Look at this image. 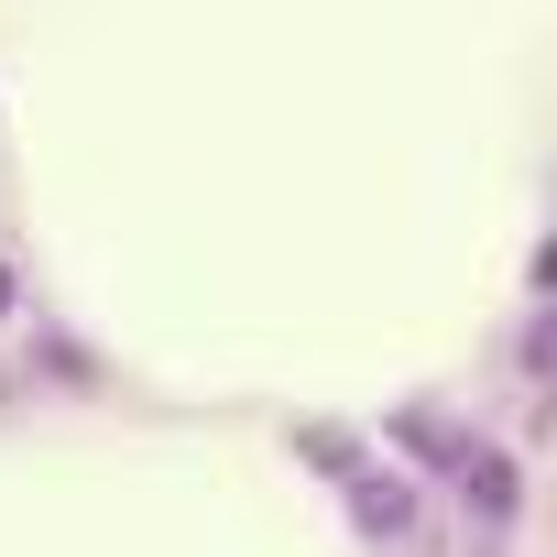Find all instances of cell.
<instances>
[{
	"label": "cell",
	"mask_w": 557,
	"mask_h": 557,
	"mask_svg": "<svg viewBox=\"0 0 557 557\" xmlns=\"http://www.w3.org/2000/svg\"><path fill=\"white\" fill-rule=\"evenodd\" d=\"M0 307H12V273H0Z\"/></svg>",
	"instance_id": "6da1fadb"
}]
</instances>
